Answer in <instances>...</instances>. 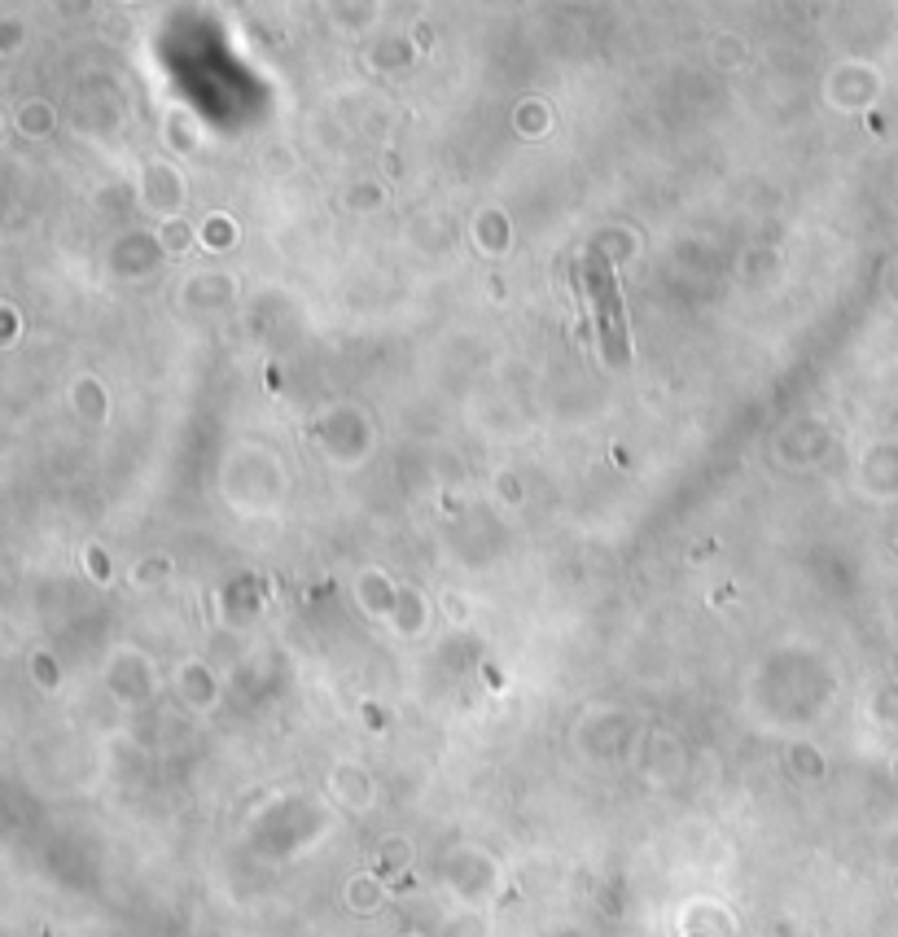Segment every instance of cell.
Here are the masks:
<instances>
[{"mask_svg":"<svg viewBox=\"0 0 898 937\" xmlns=\"http://www.w3.org/2000/svg\"><path fill=\"white\" fill-rule=\"evenodd\" d=\"M588 272H592V298H596V307H601V334H605V342H610V360H623V316H618V307H614V281H610V268L601 263V259H592L588 263Z\"/></svg>","mask_w":898,"mask_h":937,"instance_id":"cell-1","label":"cell"}]
</instances>
